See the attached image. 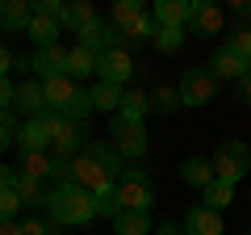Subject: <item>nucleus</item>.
<instances>
[{
  "mask_svg": "<svg viewBox=\"0 0 251 235\" xmlns=\"http://www.w3.org/2000/svg\"><path fill=\"white\" fill-rule=\"evenodd\" d=\"M46 218L59 227H84L97 218V206H92V193L75 189V185H59V189L46 193Z\"/></svg>",
  "mask_w": 251,
  "mask_h": 235,
  "instance_id": "1",
  "label": "nucleus"
},
{
  "mask_svg": "<svg viewBox=\"0 0 251 235\" xmlns=\"http://www.w3.org/2000/svg\"><path fill=\"white\" fill-rule=\"evenodd\" d=\"M113 193L122 202V210H143V214H151V206H155V189H151V176H147L143 164H126L117 185H113Z\"/></svg>",
  "mask_w": 251,
  "mask_h": 235,
  "instance_id": "2",
  "label": "nucleus"
},
{
  "mask_svg": "<svg viewBox=\"0 0 251 235\" xmlns=\"http://www.w3.org/2000/svg\"><path fill=\"white\" fill-rule=\"evenodd\" d=\"M209 164H214V181L239 185L243 176H247V168H251V147L243 143V139H222Z\"/></svg>",
  "mask_w": 251,
  "mask_h": 235,
  "instance_id": "3",
  "label": "nucleus"
},
{
  "mask_svg": "<svg viewBox=\"0 0 251 235\" xmlns=\"http://www.w3.org/2000/svg\"><path fill=\"white\" fill-rule=\"evenodd\" d=\"M109 135H113V147L117 155H122V164H138L147 155V126L143 122H134V118H126V114H113V126H109Z\"/></svg>",
  "mask_w": 251,
  "mask_h": 235,
  "instance_id": "4",
  "label": "nucleus"
},
{
  "mask_svg": "<svg viewBox=\"0 0 251 235\" xmlns=\"http://www.w3.org/2000/svg\"><path fill=\"white\" fill-rule=\"evenodd\" d=\"M88 143H92L88 122H72V118H59V122H54V130H50V147H46V155H80Z\"/></svg>",
  "mask_w": 251,
  "mask_h": 235,
  "instance_id": "5",
  "label": "nucleus"
},
{
  "mask_svg": "<svg viewBox=\"0 0 251 235\" xmlns=\"http://www.w3.org/2000/svg\"><path fill=\"white\" fill-rule=\"evenodd\" d=\"M180 105H209L218 97V80L209 76V67H188L180 76Z\"/></svg>",
  "mask_w": 251,
  "mask_h": 235,
  "instance_id": "6",
  "label": "nucleus"
},
{
  "mask_svg": "<svg viewBox=\"0 0 251 235\" xmlns=\"http://www.w3.org/2000/svg\"><path fill=\"white\" fill-rule=\"evenodd\" d=\"M97 76H100V84H117V88H122V84L134 76V59H130V51H122V46L100 51L97 55Z\"/></svg>",
  "mask_w": 251,
  "mask_h": 235,
  "instance_id": "7",
  "label": "nucleus"
},
{
  "mask_svg": "<svg viewBox=\"0 0 251 235\" xmlns=\"http://www.w3.org/2000/svg\"><path fill=\"white\" fill-rule=\"evenodd\" d=\"M72 185H75V189H84V193H100V189L113 185V176H109L97 160H88V155L80 151V155H72Z\"/></svg>",
  "mask_w": 251,
  "mask_h": 235,
  "instance_id": "8",
  "label": "nucleus"
},
{
  "mask_svg": "<svg viewBox=\"0 0 251 235\" xmlns=\"http://www.w3.org/2000/svg\"><path fill=\"white\" fill-rule=\"evenodd\" d=\"M29 72L38 80H50V76H67V46H46V51H34L29 55Z\"/></svg>",
  "mask_w": 251,
  "mask_h": 235,
  "instance_id": "9",
  "label": "nucleus"
},
{
  "mask_svg": "<svg viewBox=\"0 0 251 235\" xmlns=\"http://www.w3.org/2000/svg\"><path fill=\"white\" fill-rule=\"evenodd\" d=\"M38 84H42V105L50 109V114H63L67 101L75 97V88H80L72 76H50V80H38Z\"/></svg>",
  "mask_w": 251,
  "mask_h": 235,
  "instance_id": "10",
  "label": "nucleus"
},
{
  "mask_svg": "<svg viewBox=\"0 0 251 235\" xmlns=\"http://www.w3.org/2000/svg\"><path fill=\"white\" fill-rule=\"evenodd\" d=\"M180 231L184 235H222V214L218 210H205V206H193L184 214V223H180Z\"/></svg>",
  "mask_w": 251,
  "mask_h": 235,
  "instance_id": "11",
  "label": "nucleus"
},
{
  "mask_svg": "<svg viewBox=\"0 0 251 235\" xmlns=\"http://www.w3.org/2000/svg\"><path fill=\"white\" fill-rule=\"evenodd\" d=\"M188 17H193V0H159L151 21L163 26V29H184Z\"/></svg>",
  "mask_w": 251,
  "mask_h": 235,
  "instance_id": "12",
  "label": "nucleus"
},
{
  "mask_svg": "<svg viewBox=\"0 0 251 235\" xmlns=\"http://www.w3.org/2000/svg\"><path fill=\"white\" fill-rule=\"evenodd\" d=\"M193 34L209 38V34H222V9H214V4H205V0H193V17H188V26Z\"/></svg>",
  "mask_w": 251,
  "mask_h": 235,
  "instance_id": "13",
  "label": "nucleus"
},
{
  "mask_svg": "<svg viewBox=\"0 0 251 235\" xmlns=\"http://www.w3.org/2000/svg\"><path fill=\"white\" fill-rule=\"evenodd\" d=\"M243 72H251V67L243 63L234 51H226V46H218V51L209 55V76H214L218 84H222V80H239Z\"/></svg>",
  "mask_w": 251,
  "mask_h": 235,
  "instance_id": "14",
  "label": "nucleus"
},
{
  "mask_svg": "<svg viewBox=\"0 0 251 235\" xmlns=\"http://www.w3.org/2000/svg\"><path fill=\"white\" fill-rule=\"evenodd\" d=\"M29 17H34V4H29V0H0V29L25 34Z\"/></svg>",
  "mask_w": 251,
  "mask_h": 235,
  "instance_id": "15",
  "label": "nucleus"
},
{
  "mask_svg": "<svg viewBox=\"0 0 251 235\" xmlns=\"http://www.w3.org/2000/svg\"><path fill=\"white\" fill-rule=\"evenodd\" d=\"M42 84L38 80H21L17 88H13V114H25V118H38L42 114Z\"/></svg>",
  "mask_w": 251,
  "mask_h": 235,
  "instance_id": "16",
  "label": "nucleus"
},
{
  "mask_svg": "<svg viewBox=\"0 0 251 235\" xmlns=\"http://www.w3.org/2000/svg\"><path fill=\"white\" fill-rule=\"evenodd\" d=\"M13 143H17L21 151H46V147H50V135H46L42 118H29V122H21L17 135H13Z\"/></svg>",
  "mask_w": 251,
  "mask_h": 235,
  "instance_id": "17",
  "label": "nucleus"
},
{
  "mask_svg": "<svg viewBox=\"0 0 251 235\" xmlns=\"http://www.w3.org/2000/svg\"><path fill=\"white\" fill-rule=\"evenodd\" d=\"M84 155H88V160H97L100 168H105L109 176H113V181L122 176V168H126V164H122V155H117V147H113V143H105V139H92V143L84 147Z\"/></svg>",
  "mask_w": 251,
  "mask_h": 235,
  "instance_id": "18",
  "label": "nucleus"
},
{
  "mask_svg": "<svg viewBox=\"0 0 251 235\" xmlns=\"http://www.w3.org/2000/svg\"><path fill=\"white\" fill-rule=\"evenodd\" d=\"M13 172H17V176H25V181H38V185H42L46 176H50V155H46V151H21Z\"/></svg>",
  "mask_w": 251,
  "mask_h": 235,
  "instance_id": "19",
  "label": "nucleus"
},
{
  "mask_svg": "<svg viewBox=\"0 0 251 235\" xmlns=\"http://www.w3.org/2000/svg\"><path fill=\"white\" fill-rule=\"evenodd\" d=\"M25 34L34 38V46H38V51H46V46H54V42H59L63 26H59L54 17H42V13H34V17H29V26H25Z\"/></svg>",
  "mask_w": 251,
  "mask_h": 235,
  "instance_id": "20",
  "label": "nucleus"
},
{
  "mask_svg": "<svg viewBox=\"0 0 251 235\" xmlns=\"http://www.w3.org/2000/svg\"><path fill=\"white\" fill-rule=\"evenodd\" d=\"M180 181L193 185V189H205V185L214 181V164H209L205 155H188V160L180 164Z\"/></svg>",
  "mask_w": 251,
  "mask_h": 235,
  "instance_id": "21",
  "label": "nucleus"
},
{
  "mask_svg": "<svg viewBox=\"0 0 251 235\" xmlns=\"http://www.w3.org/2000/svg\"><path fill=\"white\" fill-rule=\"evenodd\" d=\"M13 193H17V202H21V210H46V185H38V181H25V176H13Z\"/></svg>",
  "mask_w": 251,
  "mask_h": 235,
  "instance_id": "22",
  "label": "nucleus"
},
{
  "mask_svg": "<svg viewBox=\"0 0 251 235\" xmlns=\"http://www.w3.org/2000/svg\"><path fill=\"white\" fill-rule=\"evenodd\" d=\"M151 34H155V21L143 13L138 21H130V26L117 29V46H122V51H130V46H143V42H151Z\"/></svg>",
  "mask_w": 251,
  "mask_h": 235,
  "instance_id": "23",
  "label": "nucleus"
},
{
  "mask_svg": "<svg viewBox=\"0 0 251 235\" xmlns=\"http://www.w3.org/2000/svg\"><path fill=\"white\" fill-rule=\"evenodd\" d=\"M100 13L92 9V0H72V4H63V29H75L80 34L84 26H92Z\"/></svg>",
  "mask_w": 251,
  "mask_h": 235,
  "instance_id": "24",
  "label": "nucleus"
},
{
  "mask_svg": "<svg viewBox=\"0 0 251 235\" xmlns=\"http://www.w3.org/2000/svg\"><path fill=\"white\" fill-rule=\"evenodd\" d=\"M113 231L117 235H151V214H143V210H122L113 218Z\"/></svg>",
  "mask_w": 251,
  "mask_h": 235,
  "instance_id": "25",
  "label": "nucleus"
},
{
  "mask_svg": "<svg viewBox=\"0 0 251 235\" xmlns=\"http://www.w3.org/2000/svg\"><path fill=\"white\" fill-rule=\"evenodd\" d=\"M67 76H72L75 84H80L84 76H97V55H92V51H84V46L67 51Z\"/></svg>",
  "mask_w": 251,
  "mask_h": 235,
  "instance_id": "26",
  "label": "nucleus"
},
{
  "mask_svg": "<svg viewBox=\"0 0 251 235\" xmlns=\"http://www.w3.org/2000/svg\"><path fill=\"white\" fill-rule=\"evenodd\" d=\"M117 114H126V118H134V122H143V118L151 114V97H147L143 88L122 92V105H117Z\"/></svg>",
  "mask_w": 251,
  "mask_h": 235,
  "instance_id": "27",
  "label": "nucleus"
},
{
  "mask_svg": "<svg viewBox=\"0 0 251 235\" xmlns=\"http://www.w3.org/2000/svg\"><path fill=\"white\" fill-rule=\"evenodd\" d=\"M122 92H126V88H117V84H97V88H88V97H92V109L117 114V105H122Z\"/></svg>",
  "mask_w": 251,
  "mask_h": 235,
  "instance_id": "28",
  "label": "nucleus"
},
{
  "mask_svg": "<svg viewBox=\"0 0 251 235\" xmlns=\"http://www.w3.org/2000/svg\"><path fill=\"white\" fill-rule=\"evenodd\" d=\"M184 38H188V29H163V26H155L151 46H155L159 55H176L180 46H184Z\"/></svg>",
  "mask_w": 251,
  "mask_h": 235,
  "instance_id": "29",
  "label": "nucleus"
},
{
  "mask_svg": "<svg viewBox=\"0 0 251 235\" xmlns=\"http://www.w3.org/2000/svg\"><path fill=\"white\" fill-rule=\"evenodd\" d=\"M226 51H234L243 63L251 67V26H243V21H239V26L226 34Z\"/></svg>",
  "mask_w": 251,
  "mask_h": 235,
  "instance_id": "30",
  "label": "nucleus"
},
{
  "mask_svg": "<svg viewBox=\"0 0 251 235\" xmlns=\"http://www.w3.org/2000/svg\"><path fill=\"white\" fill-rule=\"evenodd\" d=\"M201 193H205V210H218V214H222V210L230 206V198H234V185H226V181H209Z\"/></svg>",
  "mask_w": 251,
  "mask_h": 235,
  "instance_id": "31",
  "label": "nucleus"
},
{
  "mask_svg": "<svg viewBox=\"0 0 251 235\" xmlns=\"http://www.w3.org/2000/svg\"><path fill=\"white\" fill-rule=\"evenodd\" d=\"M138 17H143V4H134V0H117V4H113V9H109V26H113V29H122V26H130V21H138Z\"/></svg>",
  "mask_w": 251,
  "mask_h": 235,
  "instance_id": "32",
  "label": "nucleus"
},
{
  "mask_svg": "<svg viewBox=\"0 0 251 235\" xmlns=\"http://www.w3.org/2000/svg\"><path fill=\"white\" fill-rule=\"evenodd\" d=\"M88 114H92V97H88V88H75V97L67 101L63 118H72V122H88Z\"/></svg>",
  "mask_w": 251,
  "mask_h": 235,
  "instance_id": "33",
  "label": "nucleus"
},
{
  "mask_svg": "<svg viewBox=\"0 0 251 235\" xmlns=\"http://www.w3.org/2000/svg\"><path fill=\"white\" fill-rule=\"evenodd\" d=\"M147 97H151V109H155V114H172V109L180 105V92L172 88V84H159V88L147 92Z\"/></svg>",
  "mask_w": 251,
  "mask_h": 235,
  "instance_id": "34",
  "label": "nucleus"
},
{
  "mask_svg": "<svg viewBox=\"0 0 251 235\" xmlns=\"http://www.w3.org/2000/svg\"><path fill=\"white\" fill-rule=\"evenodd\" d=\"M92 206H97L100 218H117V214H122V202H117L113 185H109V189H100V193H92Z\"/></svg>",
  "mask_w": 251,
  "mask_h": 235,
  "instance_id": "35",
  "label": "nucleus"
},
{
  "mask_svg": "<svg viewBox=\"0 0 251 235\" xmlns=\"http://www.w3.org/2000/svg\"><path fill=\"white\" fill-rule=\"evenodd\" d=\"M21 235H63V227L59 223H50V218H25V223H21Z\"/></svg>",
  "mask_w": 251,
  "mask_h": 235,
  "instance_id": "36",
  "label": "nucleus"
},
{
  "mask_svg": "<svg viewBox=\"0 0 251 235\" xmlns=\"http://www.w3.org/2000/svg\"><path fill=\"white\" fill-rule=\"evenodd\" d=\"M17 214H21L17 193H13V189H0V223H17Z\"/></svg>",
  "mask_w": 251,
  "mask_h": 235,
  "instance_id": "37",
  "label": "nucleus"
},
{
  "mask_svg": "<svg viewBox=\"0 0 251 235\" xmlns=\"http://www.w3.org/2000/svg\"><path fill=\"white\" fill-rule=\"evenodd\" d=\"M34 13H42V17H54V21L63 26V4H59V0H38Z\"/></svg>",
  "mask_w": 251,
  "mask_h": 235,
  "instance_id": "38",
  "label": "nucleus"
},
{
  "mask_svg": "<svg viewBox=\"0 0 251 235\" xmlns=\"http://www.w3.org/2000/svg\"><path fill=\"white\" fill-rule=\"evenodd\" d=\"M234 92H239V101H243V105H251V72H243L239 80H234Z\"/></svg>",
  "mask_w": 251,
  "mask_h": 235,
  "instance_id": "39",
  "label": "nucleus"
},
{
  "mask_svg": "<svg viewBox=\"0 0 251 235\" xmlns=\"http://www.w3.org/2000/svg\"><path fill=\"white\" fill-rule=\"evenodd\" d=\"M13 88H17V84H13L9 76H0V109H13Z\"/></svg>",
  "mask_w": 251,
  "mask_h": 235,
  "instance_id": "40",
  "label": "nucleus"
},
{
  "mask_svg": "<svg viewBox=\"0 0 251 235\" xmlns=\"http://www.w3.org/2000/svg\"><path fill=\"white\" fill-rule=\"evenodd\" d=\"M17 114H13V109H0V130H9V135H17Z\"/></svg>",
  "mask_w": 251,
  "mask_h": 235,
  "instance_id": "41",
  "label": "nucleus"
},
{
  "mask_svg": "<svg viewBox=\"0 0 251 235\" xmlns=\"http://www.w3.org/2000/svg\"><path fill=\"white\" fill-rule=\"evenodd\" d=\"M9 67H13V51L0 42V76H9Z\"/></svg>",
  "mask_w": 251,
  "mask_h": 235,
  "instance_id": "42",
  "label": "nucleus"
},
{
  "mask_svg": "<svg viewBox=\"0 0 251 235\" xmlns=\"http://www.w3.org/2000/svg\"><path fill=\"white\" fill-rule=\"evenodd\" d=\"M13 176H17V172H13L9 164H0V189H13Z\"/></svg>",
  "mask_w": 251,
  "mask_h": 235,
  "instance_id": "43",
  "label": "nucleus"
},
{
  "mask_svg": "<svg viewBox=\"0 0 251 235\" xmlns=\"http://www.w3.org/2000/svg\"><path fill=\"white\" fill-rule=\"evenodd\" d=\"M151 235H184V231L176 223H159V227H151Z\"/></svg>",
  "mask_w": 251,
  "mask_h": 235,
  "instance_id": "44",
  "label": "nucleus"
},
{
  "mask_svg": "<svg viewBox=\"0 0 251 235\" xmlns=\"http://www.w3.org/2000/svg\"><path fill=\"white\" fill-rule=\"evenodd\" d=\"M0 235H21V223H0Z\"/></svg>",
  "mask_w": 251,
  "mask_h": 235,
  "instance_id": "45",
  "label": "nucleus"
},
{
  "mask_svg": "<svg viewBox=\"0 0 251 235\" xmlns=\"http://www.w3.org/2000/svg\"><path fill=\"white\" fill-rule=\"evenodd\" d=\"M9 143H13V135H9V130H0V151H9Z\"/></svg>",
  "mask_w": 251,
  "mask_h": 235,
  "instance_id": "46",
  "label": "nucleus"
},
{
  "mask_svg": "<svg viewBox=\"0 0 251 235\" xmlns=\"http://www.w3.org/2000/svg\"><path fill=\"white\" fill-rule=\"evenodd\" d=\"M247 235H251V231H247Z\"/></svg>",
  "mask_w": 251,
  "mask_h": 235,
  "instance_id": "47",
  "label": "nucleus"
}]
</instances>
